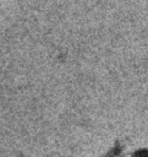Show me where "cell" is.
<instances>
[{
  "instance_id": "cell-1",
  "label": "cell",
  "mask_w": 148,
  "mask_h": 157,
  "mask_svg": "<svg viewBox=\"0 0 148 157\" xmlns=\"http://www.w3.org/2000/svg\"><path fill=\"white\" fill-rule=\"evenodd\" d=\"M133 157H148V151L147 150H139L133 155Z\"/></svg>"
}]
</instances>
